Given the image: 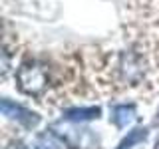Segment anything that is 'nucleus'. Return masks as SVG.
I'll return each mask as SVG.
<instances>
[{
    "label": "nucleus",
    "instance_id": "1",
    "mask_svg": "<svg viewBox=\"0 0 159 149\" xmlns=\"http://www.w3.org/2000/svg\"><path fill=\"white\" fill-rule=\"evenodd\" d=\"M16 79L18 88L28 96H40L48 88V74L38 62H24L16 72Z\"/></svg>",
    "mask_w": 159,
    "mask_h": 149
},
{
    "label": "nucleus",
    "instance_id": "2",
    "mask_svg": "<svg viewBox=\"0 0 159 149\" xmlns=\"http://www.w3.org/2000/svg\"><path fill=\"white\" fill-rule=\"evenodd\" d=\"M0 109H2V113L8 119H14L16 123L24 125L26 129H32V127H36L40 123V115H38V113L30 111V109H26L24 106H20V103L12 102V99H8V97H2V102H0Z\"/></svg>",
    "mask_w": 159,
    "mask_h": 149
},
{
    "label": "nucleus",
    "instance_id": "3",
    "mask_svg": "<svg viewBox=\"0 0 159 149\" xmlns=\"http://www.w3.org/2000/svg\"><path fill=\"white\" fill-rule=\"evenodd\" d=\"M135 106L133 103H121V106L111 107V123L116 127H127L129 123L135 121Z\"/></svg>",
    "mask_w": 159,
    "mask_h": 149
},
{
    "label": "nucleus",
    "instance_id": "4",
    "mask_svg": "<svg viewBox=\"0 0 159 149\" xmlns=\"http://www.w3.org/2000/svg\"><path fill=\"white\" fill-rule=\"evenodd\" d=\"M102 109L98 106H89V107H72L64 111V119L72 123H82V121H92V119H98Z\"/></svg>",
    "mask_w": 159,
    "mask_h": 149
},
{
    "label": "nucleus",
    "instance_id": "5",
    "mask_svg": "<svg viewBox=\"0 0 159 149\" xmlns=\"http://www.w3.org/2000/svg\"><path fill=\"white\" fill-rule=\"evenodd\" d=\"M64 147H66L64 139L56 131H48V133H40L30 149H64Z\"/></svg>",
    "mask_w": 159,
    "mask_h": 149
},
{
    "label": "nucleus",
    "instance_id": "6",
    "mask_svg": "<svg viewBox=\"0 0 159 149\" xmlns=\"http://www.w3.org/2000/svg\"><path fill=\"white\" fill-rule=\"evenodd\" d=\"M123 74H125L127 82H135V79L141 78L143 74V68L137 64V58L133 56V54H129V56H123Z\"/></svg>",
    "mask_w": 159,
    "mask_h": 149
},
{
    "label": "nucleus",
    "instance_id": "7",
    "mask_svg": "<svg viewBox=\"0 0 159 149\" xmlns=\"http://www.w3.org/2000/svg\"><path fill=\"white\" fill-rule=\"evenodd\" d=\"M145 139H147V129L145 127H137V129H133V131H129L127 135L119 141V145L116 149H131L133 145L145 141Z\"/></svg>",
    "mask_w": 159,
    "mask_h": 149
},
{
    "label": "nucleus",
    "instance_id": "8",
    "mask_svg": "<svg viewBox=\"0 0 159 149\" xmlns=\"http://www.w3.org/2000/svg\"><path fill=\"white\" fill-rule=\"evenodd\" d=\"M155 123L159 125V107H157V113H155Z\"/></svg>",
    "mask_w": 159,
    "mask_h": 149
},
{
    "label": "nucleus",
    "instance_id": "9",
    "mask_svg": "<svg viewBox=\"0 0 159 149\" xmlns=\"http://www.w3.org/2000/svg\"><path fill=\"white\" fill-rule=\"evenodd\" d=\"M8 149H10V147H8ZM14 149H28V147H24V145H16Z\"/></svg>",
    "mask_w": 159,
    "mask_h": 149
},
{
    "label": "nucleus",
    "instance_id": "10",
    "mask_svg": "<svg viewBox=\"0 0 159 149\" xmlns=\"http://www.w3.org/2000/svg\"><path fill=\"white\" fill-rule=\"evenodd\" d=\"M155 149H159V139H157V143H155Z\"/></svg>",
    "mask_w": 159,
    "mask_h": 149
}]
</instances>
